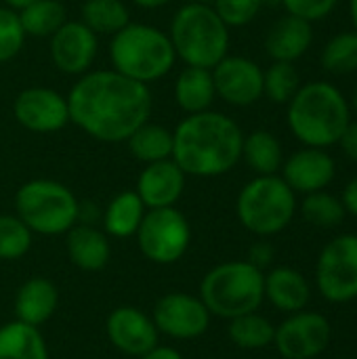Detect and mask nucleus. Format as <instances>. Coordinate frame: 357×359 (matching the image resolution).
Instances as JSON below:
<instances>
[{
  "label": "nucleus",
  "mask_w": 357,
  "mask_h": 359,
  "mask_svg": "<svg viewBox=\"0 0 357 359\" xmlns=\"http://www.w3.org/2000/svg\"><path fill=\"white\" fill-rule=\"evenodd\" d=\"M196 2H204V4H213L215 0H196Z\"/></svg>",
  "instance_id": "nucleus-46"
},
{
  "label": "nucleus",
  "mask_w": 357,
  "mask_h": 359,
  "mask_svg": "<svg viewBox=\"0 0 357 359\" xmlns=\"http://www.w3.org/2000/svg\"><path fill=\"white\" fill-rule=\"evenodd\" d=\"M137 359H185L177 349L173 347H166V345H156L151 351H147L145 355Z\"/></svg>",
  "instance_id": "nucleus-41"
},
{
  "label": "nucleus",
  "mask_w": 357,
  "mask_h": 359,
  "mask_svg": "<svg viewBox=\"0 0 357 359\" xmlns=\"http://www.w3.org/2000/svg\"><path fill=\"white\" fill-rule=\"evenodd\" d=\"M242 227L259 238L284 231L297 215V194L280 175H263L248 181L236 200Z\"/></svg>",
  "instance_id": "nucleus-8"
},
{
  "label": "nucleus",
  "mask_w": 357,
  "mask_h": 359,
  "mask_svg": "<svg viewBox=\"0 0 357 359\" xmlns=\"http://www.w3.org/2000/svg\"><path fill=\"white\" fill-rule=\"evenodd\" d=\"M210 318L202 299L187 292H168L160 297L151 311L158 332L175 341L200 339L208 330Z\"/></svg>",
  "instance_id": "nucleus-11"
},
{
  "label": "nucleus",
  "mask_w": 357,
  "mask_h": 359,
  "mask_svg": "<svg viewBox=\"0 0 357 359\" xmlns=\"http://www.w3.org/2000/svg\"><path fill=\"white\" fill-rule=\"evenodd\" d=\"M314 42V25L301 17L284 15L280 17L265 36V50L271 61H299Z\"/></svg>",
  "instance_id": "nucleus-21"
},
{
  "label": "nucleus",
  "mask_w": 357,
  "mask_h": 359,
  "mask_svg": "<svg viewBox=\"0 0 357 359\" xmlns=\"http://www.w3.org/2000/svg\"><path fill=\"white\" fill-rule=\"evenodd\" d=\"M217 99L234 107H250L263 97V67L242 55L223 57L213 69Z\"/></svg>",
  "instance_id": "nucleus-14"
},
{
  "label": "nucleus",
  "mask_w": 357,
  "mask_h": 359,
  "mask_svg": "<svg viewBox=\"0 0 357 359\" xmlns=\"http://www.w3.org/2000/svg\"><path fill=\"white\" fill-rule=\"evenodd\" d=\"M227 337L238 349L257 351V349H265L274 345L276 326L267 318L252 311V313H244V316L229 320Z\"/></svg>",
  "instance_id": "nucleus-30"
},
{
  "label": "nucleus",
  "mask_w": 357,
  "mask_h": 359,
  "mask_svg": "<svg viewBox=\"0 0 357 359\" xmlns=\"http://www.w3.org/2000/svg\"><path fill=\"white\" fill-rule=\"evenodd\" d=\"M0 359H48V347L36 326L13 320L0 326Z\"/></svg>",
  "instance_id": "nucleus-26"
},
{
  "label": "nucleus",
  "mask_w": 357,
  "mask_h": 359,
  "mask_svg": "<svg viewBox=\"0 0 357 359\" xmlns=\"http://www.w3.org/2000/svg\"><path fill=\"white\" fill-rule=\"evenodd\" d=\"M177 55L168 32L149 23H128L109 40V63L118 74L154 84L170 74Z\"/></svg>",
  "instance_id": "nucleus-5"
},
{
  "label": "nucleus",
  "mask_w": 357,
  "mask_h": 359,
  "mask_svg": "<svg viewBox=\"0 0 357 359\" xmlns=\"http://www.w3.org/2000/svg\"><path fill=\"white\" fill-rule=\"evenodd\" d=\"M265 6L263 0H215L213 8L217 11V15L225 21V25L231 27H244L250 21H255V17L259 15V11Z\"/></svg>",
  "instance_id": "nucleus-36"
},
{
  "label": "nucleus",
  "mask_w": 357,
  "mask_h": 359,
  "mask_svg": "<svg viewBox=\"0 0 357 359\" xmlns=\"http://www.w3.org/2000/svg\"><path fill=\"white\" fill-rule=\"evenodd\" d=\"M48 53L53 65L65 76H84L90 72L99 55V36L88 29L80 19H67L50 38Z\"/></svg>",
  "instance_id": "nucleus-15"
},
{
  "label": "nucleus",
  "mask_w": 357,
  "mask_h": 359,
  "mask_svg": "<svg viewBox=\"0 0 357 359\" xmlns=\"http://www.w3.org/2000/svg\"><path fill=\"white\" fill-rule=\"evenodd\" d=\"M80 21L97 36H114L130 23V11L124 0H84Z\"/></svg>",
  "instance_id": "nucleus-28"
},
{
  "label": "nucleus",
  "mask_w": 357,
  "mask_h": 359,
  "mask_svg": "<svg viewBox=\"0 0 357 359\" xmlns=\"http://www.w3.org/2000/svg\"><path fill=\"white\" fill-rule=\"evenodd\" d=\"M349 13H351V21H353V32L357 34V0H349Z\"/></svg>",
  "instance_id": "nucleus-44"
},
{
  "label": "nucleus",
  "mask_w": 357,
  "mask_h": 359,
  "mask_svg": "<svg viewBox=\"0 0 357 359\" xmlns=\"http://www.w3.org/2000/svg\"><path fill=\"white\" fill-rule=\"evenodd\" d=\"M339 0H282V6L288 15L301 17L309 23L326 19L335 8Z\"/></svg>",
  "instance_id": "nucleus-37"
},
{
  "label": "nucleus",
  "mask_w": 357,
  "mask_h": 359,
  "mask_svg": "<svg viewBox=\"0 0 357 359\" xmlns=\"http://www.w3.org/2000/svg\"><path fill=\"white\" fill-rule=\"evenodd\" d=\"M135 238L147 261L154 265H175L189 250L191 225L177 206L154 208L145 212Z\"/></svg>",
  "instance_id": "nucleus-9"
},
{
  "label": "nucleus",
  "mask_w": 357,
  "mask_h": 359,
  "mask_svg": "<svg viewBox=\"0 0 357 359\" xmlns=\"http://www.w3.org/2000/svg\"><path fill=\"white\" fill-rule=\"evenodd\" d=\"M240 124L215 109L185 116L173 130V160L187 177L213 179L231 172L242 160Z\"/></svg>",
  "instance_id": "nucleus-2"
},
{
  "label": "nucleus",
  "mask_w": 357,
  "mask_h": 359,
  "mask_svg": "<svg viewBox=\"0 0 357 359\" xmlns=\"http://www.w3.org/2000/svg\"><path fill=\"white\" fill-rule=\"evenodd\" d=\"M59 307V290L57 286L44 278V276H34L25 280L17 292H15V320L40 328L46 324Z\"/></svg>",
  "instance_id": "nucleus-20"
},
{
  "label": "nucleus",
  "mask_w": 357,
  "mask_h": 359,
  "mask_svg": "<svg viewBox=\"0 0 357 359\" xmlns=\"http://www.w3.org/2000/svg\"><path fill=\"white\" fill-rule=\"evenodd\" d=\"M34 233L17 215H0V261H19L32 248Z\"/></svg>",
  "instance_id": "nucleus-34"
},
{
  "label": "nucleus",
  "mask_w": 357,
  "mask_h": 359,
  "mask_svg": "<svg viewBox=\"0 0 357 359\" xmlns=\"http://www.w3.org/2000/svg\"><path fill=\"white\" fill-rule=\"evenodd\" d=\"M13 116L17 124L29 133H59L69 124L67 97L48 86H27L15 97Z\"/></svg>",
  "instance_id": "nucleus-13"
},
{
  "label": "nucleus",
  "mask_w": 357,
  "mask_h": 359,
  "mask_svg": "<svg viewBox=\"0 0 357 359\" xmlns=\"http://www.w3.org/2000/svg\"><path fill=\"white\" fill-rule=\"evenodd\" d=\"M69 122L101 143L126 139L154 114L151 88L116 69H90L67 95Z\"/></svg>",
  "instance_id": "nucleus-1"
},
{
  "label": "nucleus",
  "mask_w": 357,
  "mask_h": 359,
  "mask_svg": "<svg viewBox=\"0 0 357 359\" xmlns=\"http://www.w3.org/2000/svg\"><path fill=\"white\" fill-rule=\"evenodd\" d=\"M105 334L114 349H118L124 355L141 358L147 351H151L156 345H160V332L145 311L122 305L116 307L107 320H105Z\"/></svg>",
  "instance_id": "nucleus-16"
},
{
  "label": "nucleus",
  "mask_w": 357,
  "mask_h": 359,
  "mask_svg": "<svg viewBox=\"0 0 357 359\" xmlns=\"http://www.w3.org/2000/svg\"><path fill=\"white\" fill-rule=\"evenodd\" d=\"M145 212H147V208L135 189L120 191L118 196H114L109 200V204L101 212L103 231L109 238H118V240L133 238L137 233Z\"/></svg>",
  "instance_id": "nucleus-24"
},
{
  "label": "nucleus",
  "mask_w": 357,
  "mask_h": 359,
  "mask_svg": "<svg viewBox=\"0 0 357 359\" xmlns=\"http://www.w3.org/2000/svg\"><path fill=\"white\" fill-rule=\"evenodd\" d=\"M301 215L314 227L332 229L345 221L347 210H345L341 198L322 189V191H314V194L305 196V200L301 202Z\"/></svg>",
  "instance_id": "nucleus-31"
},
{
  "label": "nucleus",
  "mask_w": 357,
  "mask_h": 359,
  "mask_svg": "<svg viewBox=\"0 0 357 359\" xmlns=\"http://www.w3.org/2000/svg\"><path fill=\"white\" fill-rule=\"evenodd\" d=\"M187 185V175L179 164L168 158L151 164H143V170L137 177V196L147 210L177 206Z\"/></svg>",
  "instance_id": "nucleus-18"
},
{
  "label": "nucleus",
  "mask_w": 357,
  "mask_h": 359,
  "mask_svg": "<svg viewBox=\"0 0 357 359\" xmlns=\"http://www.w3.org/2000/svg\"><path fill=\"white\" fill-rule=\"evenodd\" d=\"M337 145H341V149H343V154L347 158H351L353 162H357V120L356 122L353 120L349 122V126L345 128V133L341 135Z\"/></svg>",
  "instance_id": "nucleus-39"
},
{
  "label": "nucleus",
  "mask_w": 357,
  "mask_h": 359,
  "mask_svg": "<svg viewBox=\"0 0 357 359\" xmlns=\"http://www.w3.org/2000/svg\"><path fill=\"white\" fill-rule=\"evenodd\" d=\"M177 59L185 65L213 69L223 57L229 55V27L217 15L213 4L189 0L181 4L168 27Z\"/></svg>",
  "instance_id": "nucleus-4"
},
{
  "label": "nucleus",
  "mask_w": 357,
  "mask_h": 359,
  "mask_svg": "<svg viewBox=\"0 0 357 359\" xmlns=\"http://www.w3.org/2000/svg\"><path fill=\"white\" fill-rule=\"evenodd\" d=\"M274 246L269 244V242H265V240H261V242H257V244H252L250 246V250H248V263H252L255 267H259L261 271L265 269V267H269L271 265V261H274Z\"/></svg>",
  "instance_id": "nucleus-38"
},
{
  "label": "nucleus",
  "mask_w": 357,
  "mask_h": 359,
  "mask_svg": "<svg viewBox=\"0 0 357 359\" xmlns=\"http://www.w3.org/2000/svg\"><path fill=\"white\" fill-rule=\"evenodd\" d=\"M311 288L305 276L292 267H276L265 273V299L284 313L303 311L309 303Z\"/></svg>",
  "instance_id": "nucleus-22"
},
{
  "label": "nucleus",
  "mask_w": 357,
  "mask_h": 359,
  "mask_svg": "<svg viewBox=\"0 0 357 359\" xmlns=\"http://www.w3.org/2000/svg\"><path fill=\"white\" fill-rule=\"evenodd\" d=\"M198 297L210 316L229 322L259 311L265 301V273L248 261L221 263L202 278Z\"/></svg>",
  "instance_id": "nucleus-6"
},
{
  "label": "nucleus",
  "mask_w": 357,
  "mask_h": 359,
  "mask_svg": "<svg viewBox=\"0 0 357 359\" xmlns=\"http://www.w3.org/2000/svg\"><path fill=\"white\" fill-rule=\"evenodd\" d=\"M349 109L356 114V118H357V90L353 93V99H351V103H349Z\"/></svg>",
  "instance_id": "nucleus-45"
},
{
  "label": "nucleus",
  "mask_w": 357,
  "mask_h": 359,
  "mask_svg": "<svg viewBox=\"0 0 357 359\" xmlns=\"http://www.w3.org/2000/svg\"><path fill=\"white\" fill-rule=\"evenodd\" d=\"M173 95H175L177 107H179L185 116H191V114H200V111L213 109V103H215V99H217L213 72L206 69V67L185 65V67L179 72V76L175 78Z\"/></svg>",
  "instance_id": "nucleus-23"
},
{
  "label": "nucleus",
  "mask_w": 357,
  "mask_h": 359,
  "mask_svg": "<svg viewBox=\"0 0 357 359\" xmlns=\"http://www.w3.org/2000/svg\"><path fill=\"white\" fill-rule=\"evenodd\" d=\"M126 147L141 164L168 160L173 158V130L147 120L126 139Z\"/></svg>",
  "instance_id": "nucleus-27"
},
{
  "label": "nucleus",
  "mask_w": 357,
  "mask_h": 359,
  "mask_svg": "<svg viewBox=\"0 0 357 359\" xmlns=\"http://www.w3.org/2000/svg\"><path fill=\"white\" fill-rule=\"evenodd\" d=\"M330 339L332 326L328 318L314 311H297L276 326L274 345L284 359H314L326 351Z\"/></svg>",
  "instance_id": "nucleus-12"
},
{
  "label": "nucleus",
  "mask_w": 357,
  "mask_h": 359,
  "mask_svg": "<svg viewBox=\"0 0 357 359\" xmlns=\"http://www.w3.org/2000/svg\"><path fill=\"white\" fill-rule=\"evenodd\" d=\"M282 179L295 194H314L326 189L337 175L335 158L320 147H303L284 160Z\"/></svg>",
  "instance_id": "nucleus-17"
},
{
  "label": "nucleus",
  "mask_w": 357,
  "mask_h": 359,
  "mask_svg": "<svg viewBox=\"0 0 357 359\" xmlns=\"http://www.w3.org/2000/svg\"><path fill=\"white\" fill-rule=\"evenodd\" d=\"M299 88L301 76L295 63L274 61L267 69H263V97H267L271 103L286 105Z\"/></svg>",
  "instance_id": "nucleus-33"
},
{
  "label": "nucleus",
  "mask_w": 357,
  "mask_h": 359,
  "mask_svg": "<svg viewBox=\"0 0 357 359\" xmlns=\"http://www.w3.org/2000/svg\"><path fill=\"white\" fill-rule=\"evenodd\" d=\"M4 2V6H8V8H13V11H21L23 6H27L29 2H34V0H2Z\"/></svg>",
  "instance_id": "nucleus-43"
},
{
  "label": "nucleus",
  "mask_w": 357,
  "mask_h": 359,
  "mask_svg": "<svg viewBox=\"0 0 357 359\" xmlns=\"http://www.w3.org/2000/svg\"><path fill=\"white\" fill-rule=\"evenodd\" d=\"M320 63L326 72L347 76L357 72V34L353 29L339 32L322 48Z\"/></svg>",
  "instance_id": "nucleus-32"
},
{
  "label": "nucleus",
  "mask_w": 357,
  "mask_h": 359,
  "mask_svg": "<svg viewBox=\"0 0 357 359\" xmlns=\"http://www.w3.org/2000/svg\"><path fill=\"white\" fill-rule=\"evenodd\" d=\"M135 6L139 8H145V11H154V8H162L166 4H170L173 0H130Z\"/></svg>",
  "instance_id": "nucleus-42"
},
{
  "label": "nucleus",
  "mask_w": 357,
  "mask_h": 359,
  "mask_svg": "<svg viewBox=\"0 0 357 359\" xmlns=\"http://www.w3.org/2000/svg\"><path fill=\"white\" fill-rule=\"evenodd\" d=\"M80 202L61 181L32 179L15 194V215L36 236H65L78 223Z\"/></svg>",
  "instance_id": "nucleus-7"
},
{
  "label": "nucleus",
  "mask_w": 357,
  "mask_h": 359,
  "mask_svg": "<svg viewBox=\"0 0 357 359\" xmlns=\"http://www.w3.org/2000/svg\"><path fill=\"white\" fill-rule=\"evenodd\" d=\"M242 160L257 177L278 175L284 164V149H282L280 139L274 133L259 128V130L244 135Z\"/></svg>",
  "instance_id": "nucleus-25"
},
{
  "label": "nucleus",
  "mask_w": 357,
  "mask_h": 359,
  "mask_svg": "<svg viewBox=\"0 0 357 359\" xmlns=\"http://www.w3.org/2000/svg\"><path fill=\"white\" fill-rule=\"evenodd\" d=\"M341 202L347 210V215H353L357 217V175L347 183V187L343 189V196H341Z\"/></svg>",
  "instance_id": "nucleus-40"
},
{
  "label": "nucleus",
  "mask_w": 357,
  "mask_h": 359,
  "mask_svg": "<svg viewBox=\"0 0 357 359\" xmlns=\"http://www.w3.org/2000/svg\"><path fill=\"white\" fill-rule=\"evenodd\" d=\"M286 105L288 128L303 147L328 149L330 145H337L351 122L349 101L326 80L301 84Z\"/></svg>",
  "instance_id": "nucleus-3"
},
{
  "label": "nucleus",
  "mask_w": 357,
  "mask_h": 359,
  "mask_svg": "<svg viewBox=\"0 0 357 359\" xmlns=\"http://www.w3.org/2000/svg\"><path fill=\"white\" fill-rule=\"evenodd\" d=\"M17 13L27 38H50L67 21V11L59 0H34Z\"/></svg>",
  "instance_id": "nucleus-29"
},
{
  "label": "nucleus",
  "mask_w": 357,
  "mask_h": 359,
  "mask_svg": "<svg viewBox=\"0 0 357 359\" xmlns=\"http://www.w3.org/2000/svg\"><path fill=\"white\" fill-rule=\"evenodd\" d=\"M25 38L19 13L0 4V65L13 61L21 53Z\"/></svg>",
  "instance_id": "nucleus-35"
},
{
  "label": "nucleus",
  "mask_w": 357,
  "mask_h": 359,
  "mask_svg": "<svg viewBox=\"0 0 357 359\" xmlns=\"http://www.w3.org/2000/svg\"><path fill=\"white\" fill-rule=\"evenodd\" d=\"M316 284L330 303H349L357 299V236L335 238L318 257Z\"/></svg>",
  "instance_id": "nucleus-10"
},
{
  "label": "nucleus",
  "mask_w": 357,
  "mask_h": 359,
  "mask_svg": "<svg viewBox=\"0 0 357 359\" xmlns=\"http://www.w3.org/2000/svg\"><path fill=\"white\" fill-rule=\"evenodd\" d=\"M65 250L72 265L88 273L105 269L112 259L109 236L103 229L86 223H76L65 233Z\"/></svg>",
  "instance_id": "nucleus-19"
}]
</instances>
